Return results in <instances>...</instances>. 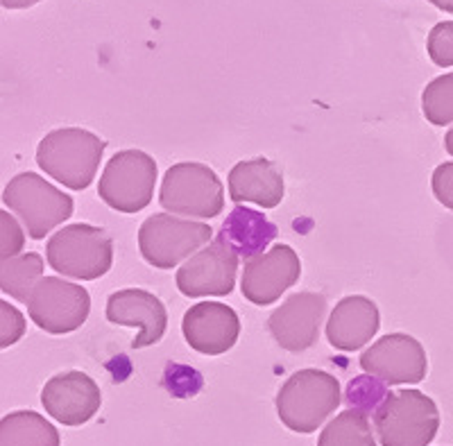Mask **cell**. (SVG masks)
Listing matches in <instances>:
<instances>
[{
  "label": "cell",
  "mask_w": 453,
  "mask_h": 446,
  "mask_svg": "<svg viewBox=\"0 0 453 446\" xmlns=\"http://www.w3.org/2000/svg\"><path fill=\"white\" fill-rule=\"evenodd\" d=\"M104 148L107 143L87 129H55L36 148V164L66 188L84 190L96 180Z\"/></svg>",
  "instance_id": "obj_1"
},
{
  "label": "cell",
  "mask_w": 453,
  "mask_h": 446,
  "mask_svg": "<svg viewBox=\"0 0 453 446\" xmlns=\"http://www.w3.org/2000/svg\"><path fill=\"white\" fill-rule=\"evenodd\" d=\"M340 383L322 370H302L281 385L277 395V415L295 433L318 431L340 405Z\"/></svg>",
  "instance_id": "obj_2"
},
{
  "label": "cell",
  "mask_w": 453,
  "mask_h": 446,
  "mask_svg": "<svg viewBox=\"0 0 453 446\" xmlns=\"http://www.w3.org/2000/svg\"><path fill=\"white\" fill-rule=\"evenodd\" d=\"M383 446H428L440 428L438 405L419 390L390 392L374 415Z\"/></svg>",
  "instance_id": "obj_3"
},
{
  "label": "cell",
  "mask_w": 453,
  "mask_h": 446,
  "mask_svg": "<svg viewBox=\"0 0 453 446\" xmlns=\"http://www.w3.org/2000/svg\"><path fill=\"white\" fill-rule=\"evenodd\" d=\"M48 265L64 277L93 281L111 270L113 242L100 227H64L48 241Z\"/></svg>",
  "instance_id": "obj_4"
},
{
  "label": "cell",
  "mask_w": 453,
  "mask_h": 446,
  "mask_svg": "<svg viewBox=\"0 0 453 446\" xmlns=\"http://www.w3.org/2000/svg\"><path fill=\"white\" fill-rule=\"evenodd\" d=\"M3 202L21 218L27 236L35 241L46 238L55 227L73 216V197L48 184L36 173H21L3 190Z\"/></svg>",
  "instance_id": "obj_5"
},
{
  "label": "cell",
  "mask_w": 453,
  "mask_h": 446,
  "mask_svg": "<svg viewBox=\"0 0 453 446\" xmlns=\"http://www.w3.org/2000/svg\"><path fill=\"white\" fill-rule=\"evenodd\" d=\"M159 202L173 216L216 218L225 209V188L209 165L175 164L165 173Z\"/></svg>",
  "instance_id": "obj_6"
},
{
  "label": "cell",
  "mask_w": 453,
  "mask_h": 446,
  "mask_svg": "<svg viewBox=\"0 0 453 446\" xmlns=\"http://www.w3.org/2000/svg\"><path fill=\"white\" fill-rule=\"evenodd\" d=\"M155 184L157 161L141 150H123L104 165L98 196L119 213H139L152 202Z\"/></svg>",
  "instance_id": "obj_7"
},
{
  "label": "cell",
  "mask_w": 453,
  "mask_h": 446,
  "mask_svg": "<svg viewBox=\"0 0 453 446\" xmlns=\"http://www.w3.org/2000/svg\"><path fill=\"white\" fill-rule=\"evenodd\" d=\"M213 229L204 222L181 220L173 213H155L141 225L139 250L150 265L170 270L211 241Z\"/></svg>",
  "instance_id": "obj_8"
},
{
  "label": "cell",
  "mask_w": 453,
  "mask_h": 446,
  "mask_svg": "<svg viewBox=\"0 0 453 446\" xmlns=\"http://www.w3.org/2000/svg\"><path fill=\"white\" fill-rule=\"evenodd\" d=\"M88 311L91 297L87 288L59 277H43L27 299V313L32 322L52 335L78 331L87 322Z\"/></svg>",
  "instance_id": "obj_9"
},
{
  "label": "cell",
  "mask_w": 453,
  "mask_h": 446,
  "mask_svg": "<svg viewBox=\"0 0 453 446\" xmlns=\"http://www.w3.org/2000/svg\"><path fill=\"white\" fill-rule=\"evenodd\" d=\"M361 367L390 385H415L426 379L428 360L412 335L388 334L361 354Z\"/></svg>",
  "instance_id": "obj_10"
},
{
  "label": "cell",
  "mask_w": 453,
  "mask_h": 446,
  "mask_svg": "<svg viewBox=\"0 0 453 446\" xmlns=\"http://www.w3.org/2000/svg\"><path fill=\"white\" fill-rule=\"evenodd\" d=\"M238 254L222 238L197 251L177 270V288L186 297H225L234 290Z\"/></svg>",
  "instance_id": "obj_11"
},
{
  "label": "cell",
  "mask_w": 453,
  "mask_h": 446,
  "mask_svg": "<svg viewBox=\"0 0 453 446\" xmlns=\"http://www.w3.org/2000/svg\"><path fill=\"white\" fill-rule=\"evenodd\" d=\"M299 274L302 263L297 251L288 245H274L245 261L241 290L257 306H270L299 281Z\"/></svg>",
  "instance_id": "obj_12"
},
{
  "label": "cell",
  "mask_w": 453,
  "mask_h": 446,
  "mask_svg": "<svg viewBox=\"0 0 453 446\" xmlns=\"http://www.w3.org/2000/svg\"><path fill=\"white\" fill-rule=\"evenodd\" d=\"M326 315V299L318 293L290 295L270 315L268 328L274 342L286 351L302 354L318 342L319 327Z\"/></svg>",
  "instance_id": "obj_13"
},
{
  "label": "cell",
  "mask_w": 453,
  "mask_h": 446,
  "mask_svg": "<svg viewBox=\"0 0 453 446\" xmlns=\"http://www.w3.org/2000/svg\"><path fill=\"white\" fill-rule=\"evenodd\" d=\"M42 404L64 426H82L100 411L103 395L98 383L84 372H64L43 385Z\"/></svg>",
  "instance_id": "obj_14"
},
{
  "label": "cell",
  "mask_w": 453,
  "mask_h": 446,
  "mask_svg": "<svg viewBox=\"0 0 453 446\" xmlns=\"http://www.w3.org/2000/svg\"><path fill=\"white\" fill-rule=\"evenodd\" d=\"M181 331L188 347L197 354L220 356L236 344L241 319L232 306L220 302H200L184 313Z\"/></svg>",
  "instance_id": "obj_15"
},
{
  "label": "cell",
  "mask_w": 453,
  "mask_h": 446,
  "mask_svg": "<svg viewBox=\"0 0 453 446\" xmlns=\"http://www.w3.org/2000/svg\"><path fill=\"white\" fill-rule=\"evenodd\" d=\"M107 319L111 324L136 327L139 335L132 340V349H143L157 344L168 327V313L159 297L141 288H127L109 295Z\"/></svg>",
  "instance_id": "obj_16"
},
{
  "label": "cell",
  "mask_w": 453,
  "mask_h": 446,
  "mask_svg": "<svg viewBox=\"0 0 453 446\" xmlns=\"http://www.w3.org/2000/svg\"><path fill=\"white\" fill-rule=\"evenodd\" d=\"M379 308L363 295L340 299L326 322V338L340 351H358L379 331Z\"/></svg>",
  "instance_id": "obj_17"
},
{
  "label": "cell",
  "mask_w": 453,
  "mask_h": 446,
  "mask_svg": "<svg viewBox=\"0 0 453 446\" xmlns=\"http://www.w3.org/2000/svg\"><path fill=\"white\" fill-rule=\"evenodd\" d=\"M283 193L286 186L281 170L268 159L241 161L229 173V197L236 204L250 202L261 209H274L281 204Z\"/></svg>",
  "instance_id": "obj_18"
},
{
  "label": "cell",
  "mask_w": 453,
  "mask_h": 446,
  "mask_svg": "<svg viewBox=\"0 0 453 446\" xmlns=\"http://www.w3.org/2000/svg\"><path fill=\"white\" fill-rule=\"evenodd\" d=\"M220 238L238 257L252 258L263 254V250L277 238V227L258 211L236 206L222 225Z\"/></svg>",
  "instance_id": "obj_19"
},
{
  "label": "cell",
  "mask_w": 453,
  "mask_h": 446,
  "mask_svg": "<svg viewBox=\"0 0 453 446\" xmlns=\"http://www.w3.org/2000/svg\"><path fill=\"white\" fill-rule=\"evenodd\" d=\"M0 446H59V433L39 412L16 411L0 421Z\"/></svg>",
  "instance_id": "obj_20"
},
{
  "label": "cell",
  "mask_w": 453,
  "mask_h": 446,
  "mask_svg": "<svg viewBox=\"0 0 453 446\" xmlns=\"http://www.w3.org/2000/svg\"><path fill=\"white\" fill-rule=\"evenodd\" d=\"M43 279V258L39 254H23L3 261L0 267V288L10 297L26 302L30 299L36 283Z\"/></svg>",
  "instance_id": "obj_21"
},
{
  "label": "cell",
  "mask_w": 453,
  "mask_h": 446,
  "mask_svg": "<svg viewBox=\"0 0 453 446\" xmlns=\"http://www.w3.org/2000/svg\"><path fill=\"white\" fill-rule=\"evenodd\" d=\"M318 446H376V440L365 412L345 411L325 426Z\"/></svg>",
  "instance_id": "obj_22"
},
{
  "label": "cell",
  "mask_w": 453,
  "mask_h": 446,
  "mask_svg": "<svg viewBox=\"0 0 453 446\" xmlns=\"http://www.w3.org/2000/svg\"><path fill=\"white\" fill-rule=\"evenodd\" d=\"M422 112L431 125L453 123V73L435 77L424 88Z\"/></svg>",
  "instance_id": "obj_23"
},
{
  "label": "cell",
  "mask_w": 453,
  "mask_h": 446,
  "mask_svg": "<svg viewBox=\"0 0 453 446\" xmlns=\"http://www.w3.org/2000/svg\"><path fill=\"white\" fill-rule=\"evenodd\" d=\"M426 50L435 66H453V21H442L433 27L428 35Z\"/></svg>",
  "instance_id": "obj_24"
},
{
  "label": "cell",
  "mask_w": 453,
  "mask_h": 446,
  "mask_svg": "<svg viewBox=\"0 0 453 446\" xmlns=\"http://www.w3.org/2000/svg\"><path fill=\"white\" fill-rule=\"evenodd\" d=\"M386 390L383 385L374 383L370 379H356L349 385V404L354 405V411H372V405L379 408V399H386Z\"/></svg>",
  "instance_id": "obj_25"
},
{
  "label": "cell",
  "mask_w": 453,
  "mask_h": 446,
  "mask_svg": "<svg viewBox=\"0 0 453 446\" xmlns=\"http://www.w3.org/2000/svg\"><path fill=\"white\" fill-rule=\"evenodd\" d=\"M0 313H3V318H0V322H3V328H0V335H3L0 344H3V349H7L10 344H16L26 335V318L7 302L0 304Z\"/></svg>",
  "instance_id": "obj_26"
},
{
  "label": "cell",
  "mask_w": 453,
  "mask_h": 446,
  "mask_svg": "<svg viewBox=\"0 0 453 446\" xmlns=\"http://www.w3.org/2000/svg\"><path fill=\"white\" fill-rule=\"evenodd\" d=\"M0 231H3V261H7V258H14L19 251L23 250V242H26V234H23V229L19 227V222L14 220V218L7 213V211H3L0 213Z\"/></svg>",
  "instance_id": "obj_27"
},
{
  "label": "cell",
  "mask_w": 453,
  "mask_h": 446,
  "mask_svg": "<svg viewBox=\"0 0 453 446\" xmlns=\"http://www.w3.org/2000/svg\"><path fill=\"white\" fill-rule=\"evenodd\" d=\"M431 186L440 204L453 211V164H440L433 173Z\"/></svg>",
  "instance_id": "obj_28"
},
{
  "label": "cell",
  "mask_w": 453,
  "mask_h": 446,
  "mask_svg": "<svg viewBox=\"0 0 453 446\" xmlns=\"http://www.w3.org/2000/svg\"><path fill=\"white\" fill-rule=\"evenodd\" d=\"M5 10H27V7L36 5L39 0H0Z\"/></svg>",
  "instance_id": "obj_29"
},
{
  "label": "cell",
  "mask_w": 453,
  "mask_h": 446,
  "mask_svg": "<svg viewBox=\"0 0 453 446\" xmlns=\"http://www.w3.org/2000/svg\"><path fill=\"white\" fill-rule=\"evenodd\" d=\"M431 5H435L438 10L442 12H449V14H453V0H428Z\"/></svg>",
  "instance_id": "obj_30"
},
{
  "label": "cell",
  "mask_w": 453,
  "mask_h": 446,
  "mask_svg": "<svg viewBox=\"0 0 453 446\" xmlns=\"http://www.w3.org/2000/svg\"><path fill=\"white\" fill-rule=\"evenodd\" d=\"M444 148H447V152L453 157V129H449L447 136H444Z\"/></svg>",
  "instance_id": "obj_31"
}]
</instances>
